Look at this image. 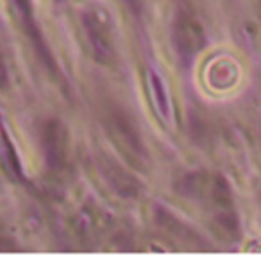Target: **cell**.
Instances as JSON below:
<instances>
[{"label":"cell","instance_id":"cell-3","mask_svg":"<svg viewBox=\"0 0 261 256\" xmlns=\"http://www.w3.org/2000/svg\"><path fill=\"white\" fill-rule=\"evenodd\" d=\"M13 4H15V8H16V13L20 15L23 29H25V33L29 34V38L34 43V47L40 51V56L43 58V61L47 63L48 66L54 68L52 56H50V52H48V49L45 47V41H43V38H41V33L38 31L36 20H34V16H33V6H31V0H13Z\"/></svg>","mask_w":261,"mask_h":256},{"label":"cell","instance_id":"cell-1","mask_svg":"<svg viewBox=\"0 0 261 256\" xmlns=\"http://www.w3.org/2000/svg\"><path fill=\"white\" fill-rule=\"evenodd\" d=\"M172 41H174L175 51L181 54V58L190 59L204 49L206 36H204L202 26L195 18L182 15L174 22Z\"/></svg>","mask_w":261,"mask_h":256},{"label":"cell","instance_id":"cell-6","mask_svg":"<svg viewBox=\"0 0 261 256\" xmlns=\"http://www.w3.org/2000/svg\"><path fill=\"white\" fill-rule=\"evenodd\" d=\"M150 86H152V97L158 111L163 119H168L170 117V104H168L167 90H165L163 83L156 74H150Z\"/></svg>","mask_w":261,"mask_h":256},{"label":"cell","instance_id":"cell-4","mask_svg":"<svg viewBox=\"0 0 261 256\" xmlns=\"http://www.w3.org/2000/svg\"><path fill=\"white\" fill-rule=\"evenodd\" d=\"M109 133L113 136H116L118 144L122 147H127L133 154H140L143 151L142 140H140L136 129L129 124V120H125L122 115H113L111 117V126H109Z\"/></svg>","mask_w":261,"mask_h":256},{"label":"cell","instance_id":"cell-5","mask_svg":"<svg viewBox=\"0 0 261 256\" xmlns=\"http://www.w3.org/2000/svg\"><path fill=\"white\" fill-rule=\"evenodd\" d=\"M45 149L48 152V158L52 163L61 161L63 152H65V133L63 129H59L58 122H52L47 127V133H45Z\"/></svg>","mask_w":261,"mask_h":256},{"label":"cell","instance_id":"cell-2","mask_svg":"<svg viewBox=\"0 0 261 256\" xmlns=\"http://www.w3.org/2000/svg\"><path fill=\"white\" fill-rule=\"evenodd\" d=\"M83 26L86 29L88 41H90V47L93 51L97 61L102 63L111 61L113 56H115V51H113L111 36H109V31L104 26V22L97 15L86 13L83 18Z\"/></svg>","mask_w":261,"mask_h":256}]
</instances>
